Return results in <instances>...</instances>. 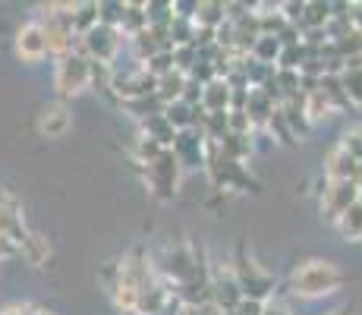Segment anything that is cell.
Returning <instances> with one entry per match:
<instances>
[{"mask_svg": "<svg viewBox=\"0 0 362 315\" xmlns=\"http://www.w3.org/2000/svg\"><path fill=\"white\" fill-rule=\"evenodd\" d=\"M164 117L173 130L183 132V130H192V126L199 123L202 108H189L186 101H173V104H164Z\"/></svg>", "mask_w": 362, "mask_h": 315, "instance_id": "21", "label": "cell"}, {"mask_svg": "<svg viewBox=\"0 0 362 315\" xmlns=\"http://www.w3.org/2000/svg\"><path fill=\"white\" fill-rule=\"evenodd\" d=\"M173 155H177L180 167H205V151H208V139L192 126V130L177 132V142H173Z\"/></svg>", "mask_w": 362, "mask_h": 315, "instance_id": "11", "label": "cell"}, {"mask_svg": "<svg viewBox=\"0 0 362 315\" xmlns=\"http://www.w3.org/2000/svg\"><path fill=\"white\" fill-rule=\"evenodd\" d=\"M262 315H290V309L281 303V299H274V297H271L268 303H262Z\"/></svg>", "mask_w": 362, "mask_h": 315, "instance_id": "33", "label": "cell"}, {"mask_svg": "<svg viewBox=\"0 0 362 315\" xmlns=\"http://www.w3.org/2000/svg\"><path fill=\"white\" fill-rule=\"evenodd\" d=\"M340 149H344L353 161H359V164H362V126L344 132V139H340Z\"/></svg>", "mask_w": 362, "mask_h": 315, "instance_id": "31", "label": "cell"}, {"mask_svg": "<svg viewBox=\"0 0 362 315\" xmlns=\"http://www.w3.org/2000/svg\"><path fill=\"white\" fill-rule=\"evenodd\" d=\"M230 268H233V277H236V287H240L243 299L268 303V299L274 297V277H271L268 271H262L249 256L240 252V258H236Z\"/></svg>", "mask_w": 362, "mask_h": 315, "instance_id": "5", "label": "cell"}, {"mask_svg": "<svg viewBox=\"0 0 362 315\" xmlns=\"http://www.w3.org/2000/svg\"><path fill=\"white\" fill-rule=\"evenodd\" d=\"M16 57L25 63L47 57V38H45L41 23H25L23 29L16 32Z\"/></svg>", "mask_w": 362, "mask_h": 315, "instance_id": "12", "label": "cell"}, {"mask_svg": "<svg viewBox=\"0 0 362 315\" xmlns=\"http://www.w3.org/2000/svg\"><path fill=\"white\" fill-rule=\"evenodd\" d=\"M281 51H284V45L274 38V35H259V38L252 41V47H249V57L255 63H264V67H277Z\"/></svg>", "mask_w": 362, "mask_h": 315, "instance_id": "23", "label": "cell"}, {"mask_svg": "<svg viewBox=\"0 0 362 315\" xmlns=\"http://www.w3.org/2000/svg\"><path fill=\"white\" fill-rule=\"evenodd\" d=\"M29 230L23 227V208L10 193H0V236L10 243H23Z\"/></svg>", "mask_w": 362, "mask_h": 315, "instance_id": "13", "label": "cell"}, {"mask_svg": "<svg viewBox=\"0 0 362 315\" xmlns=\"http://www.w3.org/2000/svg\"><path fill=\"white\" fill-rule=\"evenodd\" d=\"M167 306H170V284L161 281L158 275H151L148 281L139 287L136 315H164Z\"/></svg>", "mask_w": 362, "mask_h": 315, "instance_id": "10", "label": "cell"}, {"mask_svg": "<svg viewBox=\"0 0 362 315\" xmlns=\"http://www.w3.org/2000/svg\"><path fill=\"white\" fill-rule=\"evenodd\" d=\"M0 315H32V306H6Z\"/></svg>", "mask_w": 362, "mask_h": 315, "instance_id": "35", "label": "cell"}, {"mask_svg": "<svg viewBox=\"0 0 362 315\" xmlns=\"http://www.w3.org/2000/svg\"><path fill=\"white\" fill-rule=\"evenodd\" d=\"M328 315H350V309H334V312H328Z\"/></svg>", "mask_w": 362, "mask_h": 315, "instance_id": "37", "label": "cell"}, {"mask_svg": "<svg viewBox=\"0 0 362 315\" xmlns=\"http://www.w3.org/2000/svg\"><path fill=\"white\" fill-rule=\"evenodd\" d=\"M142 130H145L142 136L151 139V142H158L161 149H173V142H177V130L167 123L164 110L161 114H155V117H148V120H142Z\"/></svg>", "mask_w": 362, "mask_h": 315, "instance_id": "20", "label": "cell"}, {"mask_svg": "<svg viewBox=\"0 0 362 315\" xmlns=\"http://www.w3.org/2000/svg\"><path fill=\"white\" fill-rule=\"evenodd\" d=\"M249 114V120H252V126H264L274 117V110H277V104L271 101V95L264 92V88H249V95H246V108H243Z\"/></svg>", "mask_w": 362, "mask_h": 315, "instance_id": "17", "label": "cell"}, {"mask_svg": "<svg viewBox=\"0 0 362 315\" xmlns=\"http://www.w3.org/2000/svg\"><path fill=\"white\" fill-rule=\"evenodd\" d=\"M120 35L136 38L139 32L148 29V19H145V4H123V16H120Z\"/></svg>", "mask_w": 362, "mask_h": 315, "instance_id": "25", "label": "cell"}, {"mask_svg": "<svg viewBox=\"0 0 362 315\" xmlns=\"http://www.w3.org/2000/svg\"><path fill=\"white\" fill-rule=\"evenodd\" d=\"M192 23H196L199 29L218 32L221 25L227 23V4H211V0H202V4L196 6V16H192Z\"/></svg>", "mask_w": 362, "mask_h": 315, "instance_id": "22", "label": "cell"}, {"mask_svg": "<svg viewBox=\"0 0 362 315\" xmlns=\"http://www.w3.org/2000/svg\"><path fill=\"white\" fill-rule=\"evenodd\" d=\"M344 271L337 268L328 258H309L299 262L290 275V293L299 299H318V297H331L344 287Z\"/></svg>", "mask_w": 362, "mask_h": 315, "instance_id": "1", "label": "cell"}, {"mask_svg": "<svg viewBox=\"0 0 362 315\" xmlns=\"http://www.w3.org/2000/svg\"><path fill=\"white\" fill-rule=\"evenodd\" d=\"M161 145H158V142H151V139H145V136H139V142H136V161H139V164H151V161H155L158 155H161Z\"/></svg>", "mask_w": 362, "mask_h": 315, "instance_id": "32", "label": "cell"}, {"mask_svg": "<svg viewBox=\"0 0 362 315\" xmlns=\"http://www.w3.org/2000/svg\"><path fill=\"white\" fill-rule=\"evenodd\" d=\"M88 86H92V60L82 51L64 54V57L57 60V67H54V88H57L60 101L86 92Z\"/></svg>", "mask_w": 362, "mask_h": 315, "instance_id": "4", "label": "cell"}, {"mask_svg": "<svg viewBox=\"0 0 362 315\" xmlns=\"http://www.w3.org/2000/svg\"><path fill=\"white\" fill-rule=\"evenodd\" d=\"M334 224H337V230H340L344 240H362V199L353 202V205L346 208Z\"/></svg>", "mask_w": 362, "mask_h": 315, "instance_id": "26", "label": "cell"}, {"mask_svg": "<svg viewBox=\"0 0 362 315\" xmlns=\"http://www.w3.org/2000/svg\"><path fill=\"white\" fill-rule=\"evenodd\" d=\"M359 199H362V186L356 180H328L322 189V212H325V218L337 221Z\"/></svg>", "mask_w": 362, "mask_h": 315, "instance_id": "9", "label": "cell"}, {"mask_svg": "<svg viewBox=\"0 0 362 315\" xmlns=\"http://www.w3.org/2000/svg\"><path fill=\"white\" fill-rule=\"evenodd\" d=\"M98 4H73V29L76 38H82L86 32H92L98 25Z\"/></svg>", "mask_w": 362, "mask_h": 315, "instance_id": "27", "label": "cell"}, {"mask_svg": "<svg viewBox=\"0 0 362 315\" xmlns=\"http://www.w3.org/2000/svg\"><path fill=\"white\" fill-rule=\"evenodd\" d=\"M32 315H54V312H47V309H35V306H32Z\"/></svg>", "mask_w": 362, "mask_h": 315, "instance_id": "36", "label": "cell"}, {"mask_svg": "<svg viewBox=\"0 0 362 315\" xmlns=\"http://www.w3.org/2000/svg\"><path fill=\"white\" fill-rule=\"evenodd\" d=\"M236 315H262V303H255V299H243V303L236 306Z\"/></svg>", "mask_w": 362, "mask_h": 315, "instance_id": "34", "label": "cell"}, {"mask_svg": "<svg viewBox=\"0 0 362 315\" xmlns=\"http://www.w3.org/2000/svg\"><path fill=\"white\" fill-rule=\"evenodd\" d=\"M230 101L233 88L227 86V79H211L208 86H202V114H224V110H230Z\"/></svg>", "mask_w": 362, "mask_h": 315, "instance_id": "15", "label": "cell"}, {"mask_svg": "<svg viewBox=\"0 0 362 315\" xmlns=\"http://www.w3.org/2000/svg\"><path fill=\"white\" fill-rule=\"evenodd\" d=\"M41 29L47 38V54L64 57V54L76 51V29H73V4H51L41 19Z\"/></svg>", "mask_w": 362, "mask_h": 315, "instance_id": "3", "label": "cell"}, {"mask_svg": "<svg viewBox=\"0 0 362 315\" xmlns=\"http://www.w3.org/2000/svg\"><path fill=\"white\" fill-rule=\"evenodd\" d=\"M180 171H183V167H180L177 155H173L170 149H164L151 164H145V183H148V189L158 199L170 202L180 186Z\"/></svg>", "mask_w": 362, "mask_h": 315, "instance_id": "6", "label": "cell"}, {"mask_svg": "<svg viewBox=\"0 0 362 315\" xmlns=\"http://www.w3.org/2000/svg\"><path fill=\"white\" fill-rule=\"evenodd\" d=\"M161 275L167 284H189V281H199V277H205V268L199 265V256L192 252L189 246H173L167 252V258L161 262Z\"/></svg>", "mask_w": 362, "mask_h": 315, "instance_id": "8", "label": "cell"}, {"mask_svg": "<svg viewBox=\"0 0 362 315\" xmlns=\"http://www.w3.org/2000/svg\"><path fill=\"white\" fill-rule=\"evenodd\" d=\"M303 110H305V117H309V123H318V120H328L331 114H337V110L331 108V101L325 98L322 88H309V92L303 95Z\"/></svg>", "mask_w": 362, "mask_h": 315, "instance_id": "24", "label": "cell"}, {"mask_svg": "<svg viewBox=\"0 0 362 315\" xmlns=\"http://www.w3.org/2000/svg\"><path fill=\"white\" fill-rule=\"evenodd\" d=\"M186 82H189V76L180 73L177 67H173L170 73L158 76V92H155V95H158V101H161V104H173V101H180V98H183Z\"/></svg>", "mask_w": 362, "mask_h": 315, "instance_id": "19", "label": "cell"}, {"mask_svg": "<svg viewBox=\"0 0 362 315\" xmlns=\"http://www.w3.org/2000/svg\"><path fill=\"white\" fill-rule=\"evenodd\" d=\"M205 171H208V177H211V183L218 186V189H243V193H249V189L255 193V189H259L255 177L246 171V164H240V161L227 158L214 142H208Z\"/></svg>", "mask_w": 362, "mask_h": 315, "instance_id": "2", "label": "cell"}, {"mask_svg": "<svg viewBox=\"0 0 362 315\" xmlns=\"http://www.w3.org/2000/svg\"><path fill=\"white\" fill-rule=\"evenodd\" d=\"M69 126H73V114H69L66 101H51L47 108H41L38 114V132L47 139H60L69 132Z\"/></svg>", "mask_w": 362, "mask_h": 315, "instance_id": "14", "label": "cell"}, {"mask_svg": "<svg viewBox=\"0 0 362 315\" xmlns=\"http://www.w3.org/2000/svg\"><path fill=\"white\" fill-rule=\"evenodd\" d=\"M264 130L277 132L274 139H277V142H281V145H287V149H293V145H296V136H293V130H290V126H287V120H284L281 108H277V110H274V117H271V120L264 123Z\"/></svg>", "mask_w": 362, "mask_h": 315, "instance_id": "30", "label": "cell"}, {"mask_svg": "<svg viewBox=\"0 0 362 315\" xmlns=\"http://www.w3.org/2000/svg\"><path fill=\"white\" fill-rule=\"evenodd\" d=\"M359 171H362V164L353 161L340 145H334L328 151V158H325V173H328V180H356Z\"/></svg>", "mask_w": 362, "mask_h": 315, "instance_id": "16", "label": "cell"}, {"mask_svg": "<svg viewBox=\"0 0 362 315\" xmlns=\"http://www.w3.org/2000/svg\"><path fill=\"white\" fill-rule=\"evenodd\" d=\"M337 79H340V88H344V95H346V104L362 108V67L359 69H340Z\"/></svg>", "mask_w": 362, "mask_h": 315, "instance_id": "28", "label": "cell"}, {"mask_svg": "<svg viewBox=\"0 0 362 315\" xmlns=\"http://www.w3.org/2000/svg\"><path fill=\"white\" fill-rule=\"evenodd\" d=\"M16 252L23 256L25 265L41 268V265H47V258H51V243H47V236H41V234H25V240L19 243Z\"/></svg>", "mask_w": 362, "mask_h": 315, "instance_id": "18", "label": "cell"}, {"mask_svg": "<svg viewBox=\"0 0 362 315\" xmlns=\"http://www.w3.org/2000/svg\"><path fill=\"white\" fill-rule=\"evenodd\" d=\"M120 41H123L120 29L98 23L92 32L82 35L79 45H76V51H82L92 63H104V67H110L114 57H117V51H120Z\"/></svg>", "mask_w": 362, "mask_h": 315, "instance_id": "7", "label": "cell"}, {"mask_svg": "<svg viewBox=\"0 0 362 315\" xmlns=\"http://www.w3.org/2000/svg\"><path fill=\"white\" fill-rule=\"evenodd\" d=\"M309 54H312V47L309 45H303V41H299V45H287L281 51V57H277V69H303V63L309 60Z\"/></svg>", "mask_w": 362, "mask_h": 315, "instance_id": "29", "label": "cell"}]
</instances>
